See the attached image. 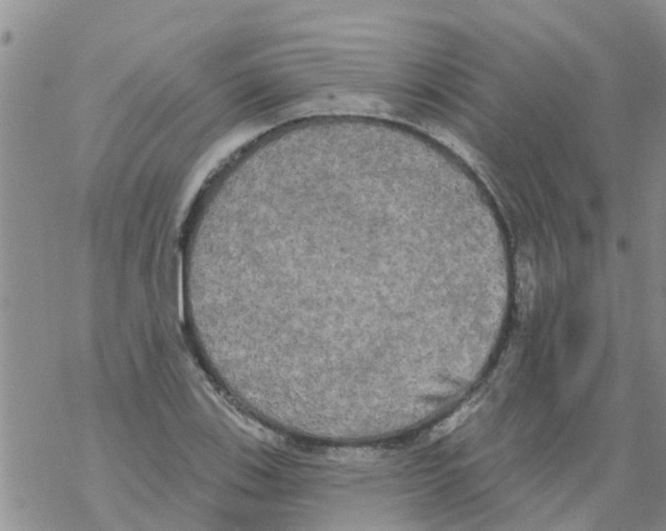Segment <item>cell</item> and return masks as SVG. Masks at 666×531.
<instances>
[{
	"label": "cell",
	"mask_w": 666,
	"mask_h": 531,
	"mask_svg": "<svg viewBox=\"0 0 666 531\" xmlns=\"http://www.w3.org/2000/svg\"><path fill=\"white\" fill-rule=\"evenodd\" d=\"M478 408L477 402H470L465 406L462 407L457 413H453L448 419L443 420L441 424L438 425L433 433H430V438L433 440L440 439L445 435L455 430L458 426L462 424Z\"/></svg>",
	"instance_id": "6da1fadb"
}]
</instances>
